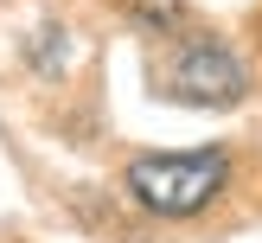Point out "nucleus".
Listing matches in <instances>:
<instances>
[{
    "instance_id": "nucleus-2",
    "label": "nucleus",
    "mask_w": 262,
    "mask_h": 243,
    "mask_svg": "<svg viewBox=\"0 0 262 243\" xmlns=\"http://www.w3.org/2000/svg\"><path fill=\"white\" fill-rule=\"evenodd\" d=\"M160 90L173 102H192V109H230V102H243V90H250V71H243V58L224 38L192 32V38H179V45L166 51Z\"/></svg>"
},
{
    "instance_id": "nucleus-1",
    "label": "nucleus",
    "mask_w": 262,
    "mask_h": 243,
    "mask_svg": "<svg viewBox=\"0 0 262 243\" xmlns=\"http://www.w3.org/2000/svg\"><path fill=\"white\" fill-rule=\"evenodd\" d=\"M230 179V153L224 147H199V153H141L128 166V192L141 211L154 217H199L205 205L224 192Z\"/></svg>"
},
{
    "instance_id": "nucleus-3",
    "label": "nucleus",
    "mask_w": 262,
    "mask_h": 243,
    "mask_svg": "<svg viewBox=\"0 0 262 243\" xmlns=\"http://www.w3.org/2000/svg\"><path fill=\"white\" fill-rule=\"evenodd\" d=\"M122 13L141 26V32H166V38L186 26V0H122Z\"/></svg>"
}]
</instances>
